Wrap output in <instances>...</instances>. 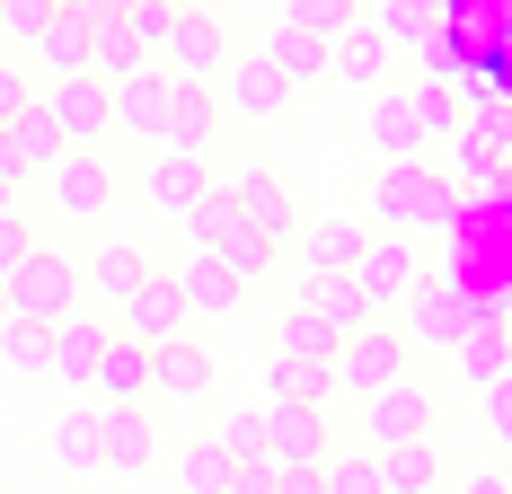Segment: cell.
Listing matches in <instances>:
<instances>
[{
    "label": "cell",
    "mask_w": 512,
    "mask_h": 494,
    "mask_svg": "<svg viewBox=\"0 0 512 494\" xmlns=\"http://www.w3.org/2000/svg\"><path fill=\"white\" fill-rule=\"evenodd\" d=\"M327 397H336V362H301V353L265 362V406H327Z\"/></svg>",
    "instance_id": "27"
},
{
    "label": "cell",
    "mask_w": 512,
    "mask_h": 494,
    "mask_svg": "<svg viewBox=\"0 0 512 494\" xmlns=\"http://www.w3.org/2000/svg\"><path fill=\"white\" fill-rule=\"evenodd\" d=\"M362 247H371V230L345 221V212H336V221H309L301 230V274H354Z\"/></svg>",
    "instance_id": "26"
},
{
    "label": "cell",
    "mask_w": 512,
    "mask_h": 494,
    "mask_svg": "<svg viewBox=\"0 0 512 494\" xmlns=\"http://www.w3.org/2000/svg\"><path fill=\"white\" fill-rule=\"evenodd\" d=\"M89 36H98V18L62 0V9L45 18V36H36L27 53H36V71H45V80H71V71H89Z\"/></svg>",
    "instance_id": "20"
},
{
    "label": "cell",
    "mask_w": 512,
    "mask_h": 494,
    "mask_svg": "<svg viewBox=\"0 0 512 494\" xmlns=\"http://www.w3.org/2000/svg\"><path fill=\"white\" fill-rule=\"evenodd\" d=\"M407 106H415V124H424V142H451L468 115H460V98H451V80H415L407 89Z\"/></svg>",
    "instance_id": "39"
},
{
    "label": "cell",
    "mask_w": 512,
    "mask_h": 494,
    "mask_svg": "<svg viewBox=\"0 0 512 494\" xmlns=\"http://www.w3.org/2000/svg\"><path fill=\"white\" fill-rule=\"evenodd\" d=\"M407 327H380V318H371V327H354V336H345V345H336V389L345 397H380L389 389V380H407Z\"/></svg>",
    "instance_id": "3"
},
{
    "label": "cell",
    "mask_w": 512,
    "mask_h": 494,
    "mask_svg": "<svg viewBox=\"0 0 512 494\" xmlns=\"http://www.w3.org/2000/svg\"><path fill=\"white\" fill-rule=\"evenodd\" d=\"M230 468H239V459L221 442H186L177 450V494H230Z\"/></svg>",
    "instance_id": "38"
},
{
    "label": "cell",
    "mask_w": 512,
    "mask_h": 494,
    "mask_svg": "<svg viewBox=\"0 0 512 494\" xmlns=\"http://www.w3.org/2000/svg\"><path fill=\"white\" fill-rule=\"evenodd\" d=\"M159 62H168V80H204V89L230 71V36H221V18H212L204 0L177 9V27H168V53H159Z\"/></svg>",
    "instance_id": "6"
},
{
    "label": "cell",
    "mask_w": 512,
    "mask_h": 494,
    "mask_svg": "<svg viewBox=\"0 0 512 494\" xmlns=\"http://www.w3.org/2000/svg\"><path fill=\"white\" fill-rule=\"evenodd\" d=\"M45 115L62 124V142L71 150H98L115 133V89H106L98 71H71V80H45Z\"/></svg>",
    "instance_id": "5"
},
{
    "label": "cell",
    "mask_w": 512,
    "mask_h": 494,
    "mask_svg": "<svg viewBox=\"0 0 512 494\" xmlns=\"http://www.w3.org/2000/svg\"><path fill=\"white\" fill-rule=\"evenodd\" d=\"M45 195L53 212H71V221H98L106 203H115V168H106V150H62L45 168Z\"/></svg>",
    "instance_id": "10"
},
{
    "label": "cell",
    "mask_w": 512,
    "mask_h": 494,
    "mask_svg": "<svg viewBox=\"0 0 512 494\" xmlns=\"http://www.w3.org/2000/svg\"><path fill=\"white\" fill-rule=\"evenodd\" d=\"M80 283L106 300V309H124V300L151 283V256L142 247H124V239H106V247H89V265H80Z\"/></svg>",
    "instance_id": "25"
},
{
    "label": "cell",
    "mask_w": 512,
    "mask_h": 494,
    "mask_svg": "<svg viewBox=\"0 0 512 494\" xmlns=\"http://www.w3.org/2000/svg\"><path fill=\"white\" fill-rule=\"evenodd\" d=\"M486 397V433H495V450H512V380H495V389H477Z\"/></svg>",
    "instance_id": "47"
},
{
    "label": "cell",
    "mask_w": 512,
    "mask_h": 494,
    "mask_svg": "<svg viewBox=\"0 0 512 494\" xmlns=\"http://www.w3.org/2000/svg\"><path fill=\"white\" fill-rule=\"evenodd\" d=\"M389 53H398V45H389L371 18H354V27L327 45V80H345V89H380V80H389Z\"/></svg>",
    "instance_id": "22"
},
{
    "label": "cell",
    "mask_w": 512,
    "mask_h": 494,
    "mask_svg": "<svg viewBox=\"0 0 512 494\" xmlns=\"http://www.w3.org/2000/svg\"><path fill=\"white\" fill-rule=\"evenodd\" d=\"M265 62H274L292 89H309V80H327V36H309V27H274Z\"/></svg>",
    "instance_id": "36"
},
{
    "label": "cell",
    "mask_w": 512,
    "mask_h": 494,
    "mask_svg": "<svg viewBox=\"0 0 512 494\" xmlns=\"http://www.w3.org/2000/svg\"><path fill=\"white\" fill-rule=\"evenodd\" d=\"M71 9H89V18H124L133 0H71Z\"/></svg>",
    "instance_id": "54"
},
{
    "label": "cell",
    "mask_w": 512,
    "mask_h": 494,
    "mask_svg": "<svg viewBox=\"0 0 512 494\" xmlns=\"http://www.w3.org/2000/svg\"><path fill=\"white\" fill-rule=\"evenodd\" d=\"M301 309H309V318H327L336 336L371 327V300H362V283H354V274H301Z\"/></svg>",
    "instance_id": "29"
},
{
    "label": "cell",
    "mask_w": 512,
    "mask_h": 494,
    "mask_svg": "<svg viewBox=\"0 0 512 494\" xmlns=\"http://www.w3.org/2000/svg\"><path fill=\"white\" fill-rule=\"evenodd\" d=\"M354 283H362V300H371V318H380V309H398V300L424 283L415 239H407V230H371V247H362V265H354Z\"/></svg>",
    "instance_id": "7"
},
{
    "label": "cell",
    "mask_w": 512,
    "mask_h": 494,
    "mask_svg": "<svg viewBox=\"0 0 512 494\" xmlns=\"http://www.w3.org/2000/svg\"><path fill=\"white\" fill-rule=\"evenodd\" d=\"M0 318H9V283H0Z\"/></svg>",
    "instance_id": "57"
},
{
    "label": "cell",
    "mask_w": 512,
    "mask_h": 494,
    "mask_svg": "<svg viewBox=\"0 0 512 494\" xmlns=\"http://www.w3.org/2000/svg\"><path fill=\"white\" fill-rule=\"evenodd\" d=\"M274 494H327V468H283V477H274Z\"/></svg>",
    "instance_id": "50"
},
{
    "label": "cell",
    "mask_w": 512,
    "mask_h": 494,
    "mask_svg": "<svg viewBox=\"0 0 512 494\" xmlns=\"http://www.w3.org/2000/svg\"><path fill=\"white\" fill-rule=\"evenodd\" d=\"M380 486H389V494H442V450H433V433L380 450Z\"/></svg>",
    "instance_id": "34"
},
{
    "label": "cell",
    "mask_w": 512,
    "mask_h": 494,
    "mask_svg": "<svg viewBox=\"0 0 512 494\" xmlns=\"http://www.w3.org/2000/svg\"><path fill=\"white\" fill-rule=\"evenodd\" d=\"M98 406H151V345H133V336H115L98 353Z\"/></svg>",
    "instance_id": "24"
},
{
    "label": "cell",
    "mask_w": 512,
    "mask_h": 494,
    "mask_svg": "<svg viewBox=\"0 0 512 494\" xmlns=\"http://www.w3.org/2000/svg\"><path fill=\"white\" fill-rule=\"evenodd\" d=\"M45 18H53V0H9V9H0V45H36V36H45Z\"/></svg>",
    "instance_id": "44"
},
{
    "label": "cell",
    "mask_w": 512,
    "mask_h": 494,
    "mask_svg": "<svg viewBox=\"0 0 512 494\" xmlns=\"http://www.w3.org/2000/svg\"><path fill=\"white\" fill-rule=\"evenodd\" d=\"M495 150H504V159H512V106H504V115H495Z\"/></svg>",
    "instance_id": "55"
},
{
    "label": "cell",
    "mask_w": 512,
    "mask_h": 494,
    "mask_svg": "<svg viewBox=\"0 0 512 494\" xmlns=\"http://www.w3.org/2000/svg\"><path fill=\"white\" fill-rule=\"evenodd\" d=\"M336 345H345V336H336L327 318H309L301 300H292V318H283V345H274V353H301V362H336Z\"/></svg>",
    "instance_id": "40"
},
{
    "label": "cell",
    "mask_w": 512,
    "mask_h": 494,
    "mask_svg": "<svg viewBox=\"0 0 512 494\" xmlns=\"http://www.w3.org/2000/svg\"><path fill=\"white\" fill-rule=\"evenodd\" d=\"M212 133H221V89H204V80H177V89H168V124H159V150H186V159H204Z\"/></svg>",
    "instance_id": "17"
},
{
    "label": "cell",
    "mask_w": 512,
    "mask_h": 494,
    "mask_svg": "<svg viewBox=\"0 0 512 494\" xmlns=\"http://www.w3.org/2000/svg\"><path fill=\"white\" fill-rule=\"evenodd\" d=\"M212 442L230 450V459H265V406H248V415H230V424H221Z\"/></svg>",
    "instance_id": "45"
},
{
    "label": "cell",
    "mask_w": 512,
    "mask_h": 494,
    "mask_svg": "<svg viewBox=\"0 0 512 494\" xmlns=\"http://www.w3.org/2000/svg\"><path fill=\"white\" fill-rule=\"evenodd\" d=\"M212 389V353L195 336H177V345H151V397H204Z\"/></svg>",
    "instance_id": "30"
},
{
    "label": "cell",
    "mask_w": 512,
    "mask_h": 494,
    "mask_svg": "<svg viewBox=\"0 0 512 494\" xmlns=\"http://www.w3.org/2000/svg\"><path fill=\"white\" fill-rule=\"evenodd\" d=\"M106 345H115V327H106V318H89V309L53 318V380H62V389H89Z\"/></svg>",
    "instance_id": "19"
},
{
    "label": "cell",
    "mask_w": 512,
    "mask_h": 494,
    "mask_svg": "<svg viewBox=\"0 0 512 494\" xmlns=\"http://www.w3.org/2000/svg\"><path fill=\"white\" fill-rule=\"evenodd\" d=\"M177 9H186V0H133V9H124V27H133V45L151 53H168V27H177Z\"/></svg>",
    "instance_id": "42"
},
{
    "label": "cell",
    "mask_w": 512,
    "mask_h": 494,
    "mask_svg": "<svg viewBox=\"0 0 512 494\" xmlns=\"http://www.w3.org/2000/svg\"><path fill=\"white\" fill-rule=\"evenodd\" d=\"M27 256H36V230H27V212H0V283H9Z\"/></svg>",
    "instance_id": "46"
},
{
    "label": "cell",
    "mask_w": 512,
    "mask_h": 494,
    "mask_svg": "<svg viewBox=\"0 0 512 494\" xmlns=\"http://www.w3.org/2000/svg\"><path fill=\"white\" fill-rule=\"evenodd\" d=\"M495 115H504V106H486V115H468L460 133L442 142V177H451L460 195H486V186H495V168H504V150H495Z\"/></svg>",
    "instance_id": "15"
},
{
    "label": "cell",
    "mask_w": 512,
    "mask_h": 494,
    "mask_svg": "<svg viewBox=\"0 0 512 494\" xmlns=\"http://www.w3.org/2000/svg\"><path fill=\"white\" fill-rule=\"evenodd\" d=\"M371 221L380 230H460V186L442 177V168H424V159H389L380 168V195H371Z\"/></svg>",
    "instance_id": "1"
},
{
    "label": "cell",
    "mask_w": 512,
    "mask_h": 494,
    "mask_svg": "<svg viewBox=\"0 0 512 494\" xmlns=\"http://www.w3.org/2000/svg\"><path fill=\"white\" fill-rule=\"evenodd\" d=\"M451 362H460L468 389H495V380H512V327H504V318H468L460 345H451Z\"/></svg>",
    "instance_id": "23"
},
{
    "label": "cell",
    "mask_w": 512,
    "mask_h": 494,
    "mask_svg": "<svg viewBox=\"0 0 512 494\" xmlns=\"http://www.w3.org/2000/svg\"><path fill=\"white\" fill-rule=\"evenodd\" d=\"M53 9H62V0H53Z\"/></svg>",
    "instance_id": "59"
},
{
    "label": "cell",
    "mask_w": 512,
    "mask_h": 494,
    "mask_svg": "<svg viewBox=\"0 0 512 494\" xmlns=\"http://www.w3.org/2000/svg\"><path fill=\"white\" fill-rule=\"evenodd\" d=\"M45 450H53V468H62V477H89V468H98V406H71V415H53Z\"/></svg>",
    "instance_id": "35"
},
{
    "label": "cell",
    "mask_w": 512,
    "mask_h": 494,
    "mask_svg": "<svg viewBox=\"0 0 512 494\" xmlns=\"http://www.w3.org/2000/svg\"><path fill=\"white\" fill-rule=\"evenodd\" d=\"M371 150L380 159H415L424 150V124H415L407 89H371Z\"/></svg>",
    "instance_id": "31"
},
{
    "label": "cell",
    "mask_w": 512,
    "mask_h": 494,
    "mask_svg": "<svg viewBox=\"0 0 512 494\" xmlns=\"http://www.w3.org/2000/svg\"><path fill=\"white\" fill-rule=\"evenodd\" d=\"M0 212H18V186H9V177H0Z\"/></svg>",
    "instance_id": "56"
},
{
    "label": "cell",
    "mask_w": 512,
    "mask_h": 494,
    "mask_svg": "<svg viewBox=\"0 0 512 494\" xmlns=\"http://www.w3.org/2000/svg\"><path fill=\"white\" fill-rule=\"evenodd\" d=\"M151 459H159L151 406H98V468H115V477H142Z\"/></svg>",
    "instance_id": "14"
},
{
    "label": "cell",
    "mask_w": 512,
    "mask_h": 494,
    "mask_svg": "<svg viewBox=\"0 0 512 494\" xmlns=\"http://www.w3.org/2000/svg\"><path fill=\"white\" fill-rule=\"evenodd\" d=\"M80 265L71 256H53V247H36L18 274H9V318H36V327H53V318H71L80 309Z\"/></svg>",
    "instance_id": "4"
},
{
    "label": "cell",
    "mask_w": 512,
    "mask_h": 494,
    "mask_svg": "<svg viewBox=\"0 0 512 494\" xmlns=\"http://www.w3.org/2000/svg\"><path fill=\"white\" fill-rule=\"evenodd\" d=\"M265 459L274 468H327V406H265Z\"/></svg>",
    "instance_id": "12"
},
{
    "label": "cell",
    "mask_w": 512,
    "mask_h": 494,
    "mask_svg": "<svg viewBox=\"0 0 512 494\" xmlns=\"http://www.w3.org/2000/svg\"><path fill=\"white\" fill-rule=\"evenodd\" d=\"M398 309H407L398 327H407V345H415V353H451V345H460V327H468L460 283H442V274H424V283H415Z\"/></svg>",
    "instance_id": "8"
},
{
    "label": "cell",
    "mask_w": 512,
    "mask_h": 494,
    "mask_svg": "<svg viewBox=\"0 0 512 494\" xmlns=\"http://www.w3.org/2000/svg\"><path fill=\"white\" fill-rule=\"evenodd\" d=\"M354 18H362V0H283V27H309V36H327V45H336Z\"/></svg>",
    "instance_id": "41"
},
{
    "label": "cell",
    "mask_w": 512,
    "mask_h": 494,
    "mask_svg": "<svg viewBox=\"0 0 512 494\" xmlns=\"http://www.w3.org/2000/svg\"><path fill=\"white\" fill-rule=\"evenodd\" d=\"M0 9H9V0H0Z\"/></svg>",
    "instance_id": "58"
},
{
    "label": "cell",
    "mask_w": 512,
    "mask_h": 494,
    "mask_svg": "<svg viewBox=\"0 0 512 494\" xmlns=\"http://www.w3.org/2000/svg\"><path fill=\"white\" fill-rule=\"evenodd\" d=\"M9 142H18V168H27V177H45L53 159L71 150V142H62V124L45 115V98H27L18 115H9Z\"/></svg>",
    "instance_id": "33"
},
{
    "label": "cell",
    "mask_w": 512,
    "mask_h": 494,
    "mask_svg": "<svg viewBox=\"0 0 512 494\" xmlns=\"http://www.w3.org/2000/svg\"><path fill=\"white\" fill-rule=\"evenodd\" d=\"M0 371H9V380H53V327L0 318Z\"/></svg>",
    "instance_id": "32"
},
{
    "label": "cell",
    "mask_w": 512,
    "mask_h": 494,
    "mask_svg": "<svg viewBox=\"0 0 512 494\" xmlns=\"http://www.w3.org/2000/svg\"><path fill=\"white\" fill-rule=\"evenodd\" d=\"M362 433H371V459L398 442H424L433 433V397H424V380H389L380 397H362Z\"/></svg>",
    "instance_id": "9"
},
{
    "label": "cell",
    "mask_w": 512,
    "mask_h": 494,
    "mask_svg": "<svg viewBox=\"0 0 512 494\" xmlns=\"http://www.w3.org/2000/svg\"><path fill=\"white\" fill-rule=\"evenodd\" d=\"M212 89H221V106H230V115H248V124H274V115L292 106V80H283L265 53H230V71H221Z\"/></svg>",
    "instance_id": "13"
},
{
    "label": "cell",
    "mask_w": 512,
    "mask_h": 494,
    "mask_svg": "<svg viewBox=\"0 0 512 494\" xmlns=\"http://www.w3.org/2000/svg\"><path fill=\"white\" fill-rule=\"evenodd\" d=\"M0 177H9V186H27V168H18V142H9V124H0Z\"/></svg>",
    "instance_id": "53"
},
{
    "label": "cell",
    "mask_w": 512,
    "mask_h": 494,
    "mask_svg": "<svg viewBox=\"0 0 512 494\" xmlns=\"http://www.w3.org/2000/svg\"><path fill=\"white\" fill-rule=\"evenodd\" d=\"M142 62H151V53L133 45V27H124V18H98V36H89V71H98L106 89H115L124 71H142Z\"/></svg>",
    "instance_id": "37"
},
{
    "label": "cell",
    "mask_w": 512,
    "mask_h": 494,
    "mask_svg": "<svg viewBox=\"0 0 512 494\" xmlns=\"http://www.w3.org/2000/svg\"><path fill=\"white\" fill-rule=\"evenodd\" d=\"M27 98H36V89H27V71H18V62H0V124H9Z\"/></svg>",
    "instance_id": "49"
},
{
    "label": "cell",
    "mask_w": 512,
    "mask_h": 494,
    "mask_svg": "<svg viewBox=\"0 0 512 494\" xmlns=\"http://www.w3.org/2000/svg\"><path fill=\"white\" fill-rule=\"evenodd\" d=\"M168 62H142V71H124L115 80V133H133V142H159V124H168Z\"/></svg>",
    "instance_id": "18"
},
{
    "label": "cell",
    "mask_w": 512,
    "mask_h": 494,
    "mask_svg": "<svg viewBox=\"0 0 512 494\" xmlns=\"http://www.w3.org/2000/svg\"><path fill=\"white\" fill-rule=\"evenodd\" d=\"M221 186H230V203H239V212H248V221H256V230H265L274 247L301 230V203H292V186H283L274 168H230Z\"/></svg>",
    "instance_id": "16"
},
{
    "label": "cell",
    "mask_w": 512,
    "mask_h": 494,
    "mask_svg": "<svg viewBox=\"0 0 512 494\" xmlns=\"http://www.w3.org/2000/svg\"><path fill=\"white\" fill-rule=\"evenodd\" d=\"M327 494H389L380 486V459H371V450H354V459L336 450V459H327Z\"/></svg>",
    "instance_id": "43"
},
{
    "label": "cell",
    "mask_w": 512,
    "mask_h": 494,
    "mask_svg": "<svg viewBox=\"0 0 512 494\" xmlns=\"http://www.w3.org/2000/svg\"><path fill=\"white\" fill-rule=\"evenodd\" d=\"M142 195H151V212H177V221H186V212L212 195V168L186 159V150H159L151 168H142Z\"/></svg>",
    "instance_id": "21"
},
{
    "label": "cell",
    "mask_w": 512,
    "mask_h": 494,
    "mask_svg": "<svg viewBox=\"0 0 512 494\" xmlns=\"http://www.w3.org/2000/svg\"><path fill=\"white\" fill-rule=\"evenodd\" d=\"M274 477H283L274 459H239V468H230V494H274Z\"/></svg>",
    "instance_id": "48"
},
{
    "label": "cell",
    "mask_w": 512,
    "mask_h": 494,
    "mask_svg": "<svg viewBox=\"0 0 512 494\" xmlns=\"http://www.w3.org/2000/svg\"><path fill=\"white\" fill-rule=\"evenodd\" d=\"M186 318H195V309H186V292H177V274H151L142 292L115 309V336H133V345H177Z\"/></svg>",
    "instance_id": "11"
},
{
    "label": "cell",
    "mask_w": 512,
    "mask_h": 494,
    "mask_svg": "<svg viewBox=\"0 0 512 494\" xmlns=\"http://www.w3.org/2000/svg\"><path fill=\"white\" fill-rule=\"evenodd\" d=\"M477 203H495V212H512V159H504V168H495V186H486V195H477Z\"/></svg>",
    "instance_id": "52"
},
{
    "label": "cell",
    "mask_w": 512,
    "mask_h": 494,
    "mask_svg": "<svg viewBox=\"0 0 512 494\" xmlns=\"http://www.w3.org/2000/svg\"><path fill=\"white\" fill-rule=\"evenodd\" d=\"M177 292H186V309H195V318H230V309L248 300V283H239L221 256H186V265H177Z\"/></svg>",
    "instance_id": "28"
},
{
    "label": "cell",
    "mask_w": 512,
    "mask_h": 494,
    "mask_svg": "<svg viewBox=\"0 0 512 494\" xmlns=\"http://www.w3.org/2000/svg\"><path fill=\"white\" fill-rule=\"evenodd\" d=\"M186 247H195V256H221L239 283H265V274H274V239L230 203V186H212V195L186 212Z\"/></svg>",
    "instance_id": "2"
},
{
    "label": "cell",
    "mask_w": 512,
    "mask_h": 494,
    "mask_svg": "<svg viewBox=\"0 0 512 494\" xmlns=\"http://www.w3.org/2000/svg\"><path fill=\"white\" fill-rule=\"evenodd\" d=\"M460 494H512V468H477V477H460Z\"/></svg>",
    "instance_id": "51"
}]
</instances>
